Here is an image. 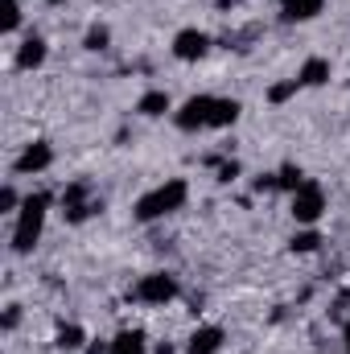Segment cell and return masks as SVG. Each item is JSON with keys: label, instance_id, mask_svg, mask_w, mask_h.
Returning <instances> with one entry per match:
<instances>
[{"label": "cell", "instance_id": "obj_1", "mask_svg": "<svg viewBox=\"0 0 350 354\" xmlns=\"http://www.w3.org/2000/svg\"><path fill=\"white\" fill-rule=\"evenodd\" d=\"M46 210H50V194H29V198L21 202V214H17V227H12V252H17V256L33 252V243L42 239Z\"/></svg>", "mask_w": 350, "mask_h": 354}, {"label": "cell", "instance_id": "obj_2", "mask_svg": "<svg viewBox=\"0 0 350 354\" xmlns=\"http://www.w3.org/2000/svg\"><path fill=\"white\" fill-rule=\"evenodd\" d=\"M185 198H190V185L174 177V181H165V185H157V189H149L140 202H136V223H153V218H161V214H174L185 206Z\"/></svg>", "mask_w": 350, "mask_h": 354}, {"label": "cell", "instance_id": "obj_3", "mask_svg": "<svg viewBox=\"0 0 350 354\" xmlns=\"http://www.w3.org/2000/svg\"><path fill=\"white\" fill-rule=\"evenodd\" d=\"M322 210H326V189H322L317 181H305V185L293 194V206H288V214H293L297 223L313 227V223L322 218Z\"/></svg>", "mask_w": 350, "mask_h": 354}, {"label": "cell", "instance_id": "obj_4", "mask_svg": "<svg viewBox=\"0 0 350 354\" xmlns=\"http://www.w3.org/2000/svg\"><path fill=\"white\" fill-rule=\"evenodd\" d=\"M95 210H103V202H91V185L87 181L66 185V194H62V214H66V223H83V218L95 214Z\"/></svg>", "mask_w": 350, "mask_h": 354}, {"label": "cell", "instance_id": "obj_5", "mask_svg": "<svg viewBox=\"0 0 350 354\" xmlns=\"http://www.w3.org/2000/svg\"><path fill=\"white\" fill-rule=\"evenodd\" d=\"M174 297H177V280L169 272L140 276V284H136V301H145V305H165V301H174Z\"/></svg>", "mask_w": 350, "mask_h": 354}, {"label": "cell", "instance_id": "obj_6", "mask_svg": "<svg viewBox=\"0 0 350 354\" xmlns=\"http://www.w3.org/2000/svg\"><path fill=\"white\" fill-rule=\"evenodd\" d=\"M210 111H214V99L210 95H194V99L181 103V111L174 120L181 132H198V128H210Z\"/></svg>", "mask_w": 350, "mask_h": 354}, {"label": "cell", "instance_id": "obj_7", "mask_svg": "<svg viewBox=\"0 0 350 354\" xmlns=\"http://www.w3.org/2000/svg\"><path fill=\"white\" fill-rule=\"evenodd\" d=\"M206 50H210V37L202 29H181L174 37V54L181 62H198V58H206Z\"/></svg>", "mask_w": 350, "mask_h": 354}, {"label": "cell", "instance_id": "obj_8", "mask_svg": "<svg viewBox=\"0 0 350 354\" xmlns=\"http://www.w3.org/2000/svg\"><path fill=\"white\" fill-rule=\"evenodd\" d=\"M50 165H54V149H50L46 140H33V145L17 157L12 169H17V174H42V169H50Z\"/></svg>", "mask_w": 350, "mask_h": 354}, {"label": "cell", "instance_id": "obj_9", "mask_svg": "<svg viewBox=\"0 0 350 354\" xmlns=\"http://www.w3.org/2000/svg\"><path fill=\"white\" fill-rule=\"evenodd\" d=\"M219 346H223V330H219V326H198V330L190 334L185 354H214Z\"/></svg>", "mask_w": 350, "mask_h": 354}, {"label": "cell", "instance_id": "obj_10", "mask_svg": "<svg viewBox=\"0 0 350 354\" xmlns=\"http://www.w3.org/2000/svg\"><path fill=\"white\" fill-rule=\"evenodd\" d=\"M46 62V41L42 37H25V46L17 50V66L21 71H37Z\"/></svg>", "mask_w": 350, "mask_h": 354}, {"label": "cell", "instance_id": "obj_11", "mask_svg": "<svg viewBox=\"0 0 350 354\" xmlns=\"http://www.w3.org/2000/svg\"><path fill=\"white\" fill-rule=\"evenodd\" d=\"M322 4L326 0H280V17L284 21H313Z\"/></svg>", "mask_w": 350, "mask_h": 354}, {"label": "cell", "instance_id": "obj_12", "mask_svg": "<svg viewBox=\"0 0 350 354\" xmlns=\"http://www.w3.org/2000/svg\"><path fill=\"white\" fill-rule=\"evenodd\" d=\"M326 79H330V62H326V58H309V62L301 66V75H297L301 87H322Z\"/></svg>", "mask_w": 350, "mask_h": 354}, {"label": "cell", "instance_id": "obj_13", "mask_svg": "<svg viewBox=\"0 0 350 354\" xmlns=\"http://www.w3.org/2000/svg\"><path fill=\"white\" fill-rule=\"evenodd\" d=\"M239 99H214V111H210V128H231L239 120Z\"/></svg>", "mask_w": 350, "mask_h": 354}, {"label": "cell", "instance_id": "obj_14", "mask_svg": "<svg viewBox=\"0 0 350 354\" xmlns=\"http://www.w3.org/2000/svg\"><path fill=\"white\" fill-rule=\"evenodd\" d=\"M111 354H145V334H140V330H124V334H116Z\"/></svg>", "mask_w": 350, "mask_h": 354}, {"label": "cell", "instance_id": "obj_15", "mask_svg": "<svg viewBox=\"0 0 350 354\" xmlns=\"http://www.w3.org/2000/svg\"><path fill=\"white\" fill-rule=\"evenodd\" d=\"M136 111H140V115H165V111H169V95H165V91H149V95H140Z\"/></svg>", "mask_w": 350, "mask_h": 354}, {"label": "cell", "instance_id": "obj_16", "mask_svg": "<svg viewBox=\"0 0 350 354\" xmlns=\"http://www.w3.org/2000/svg\"><path fill=\"white\" fill-rule=\"evenodd\" d=\"M305 181H309V177L301 174L297 165H284V169L276 174V189H288V194H297V189H301Z\"/></svg>", "mask_w": 350, "mask_h": 354}, {"label": "cell", "instance_id": "obj_17", "mask_svg": "<svg viewBox=\"0 0 350 354\" xmlns=\"http://www.w3.org/2000/svg\"><path fill=\"white\" fill-rule=\"evenodd\" d=\"M288 248L301 252V256H305V252H317V248H322V235H317V231H297V235L288 239Z\"/></svg>", "mask_w": 350, "mask_h": 354}, {"label": "cell", "instance_id": "obj_18", "mask_svg": "<svg viewBox=\"0 0 350 354\" xmlns=\"http://www.w3.org/2000/svg\"><path fill=\"white\" fill-rule=\"evenodd\" d=\"M83 342H87L83 326H62V330H58V346H62V351H79Z\"/></svg>", "mask_w": 350, "mask_h": 354}, {"label": "cell", "instance_id": "obj_19", "mask_svg": "<svg viewBox=\"0 0 350 354\" xmlns=\"http://www.w3.org/2000/svg\"><path fill=\"white\" fill-rule=\"evenodd\" d=\"M17 25H21V4L17 0H0V29L12 33Z\"/></svg>", "mask_w": 350, "mask_h": 354}, {"label": "cell", "instance_id": "obj_20", "mask_svg": "<svg viewBox=\"0 0 350 354\" xmlns=\"http://www.w3.org/2000/svg\"><path fill=\"white\" fill-rule=\"evenodd\" d=\"M107 41H111V33H107V25H91V29H87V41H83V46L99 54V50H107Z\"/></svg>", "mask_w": 350, "mask_h": 354}, {"label": "cell", "instance_id": "obj_21", "mask_svg": "<svg viewBox=\"0 0 350 354\" xmlns=\"http://www.w3.org/2000/svg\"><path fill=\"white\" fill-rule=\"evenodd\" d=\"M297 79H288V83H276V87H268V103H284V99H293L297 95Z\"/></svg>", "mask_w": 350, "mask_h": 354}, {"label": "cell", "instance_id": "obj_22", "mask_svg": "<svg viewBox=\"0 0 350 354\" xmlns=\"http://www.w3.org/2000/svg\"><path fill=\"white\" fill-rule=\"evenodd\" d=\"M239 177V161H223L219 165V181H235Z\"/></svg>", "mask_w": 350, "mask_h": 354}, {"label": "cell", "instance_id": "obj_23", "mask_svg": "<svg viewBox=\"0 0 350 354\" xmlns=\"http://www.w3.org/2000/svg\"><path fill=\"white\" fill-rule=\"evenodd\" d=\"M12 206H17V189L4 185V189H0V210H12Z\"/></svg>", "mask_w": 350, "mask_h": 354}, {"label": "cell", "instance_id": "obj_24", "mask_svg": "<svg viewBox=\"0 0 350 354\" xmlns=\"http://www.w3.org/2000/svg\"><path fill=\"white\" fill-rule=\"evenodd\" d=\"M21 326V305H8V313H4V330H17Z\"/></svg>", "mask_w": 350, "mask_h": 354}, {"label": "cell", "instance_id": "obj_25", "mask_svg": "<svg viewBox=\"0 0 350 354\" xmlns=\"http://www.w3.org/2000/svg\"><path fill=\"white\" fill-rule=\"evenodd\" d=\"M256 189H276V174H264V177H256Z\"/></svg>", "mask_w": 350, "mask_h": 354}, {"label": "cell", "instance_id": "obj_26", "mask_svg": "<svg viewBox=\"0 0 350 354\" xmlns=\"http://www.w3.org/2000/svg\"><path fill=\"white\" fill-rule=\"evenodd\" d=\"M87 354H111V342H107V346H103V342H91Z\"/></svg>", "mask_w": 350, "mask_h": 354}, {"label": "cell", "instance_id": "obj_27", "mask_svg": "<svg viewBox=\"0 0 350 354\" xmlns=\"http://www.w3.org/2000/svg\"><path fill=\"white\" fill-rule=\"evenodd\" d=\"M342 338H347V354H350V317H347V326H342Z\"/></svg>", "mask_w": 350, "mask_h": 354}, {"label": "cell", "instance_id": "obj_28", "mask_svg": "<svg viewBox=\"0 0 350 354\" xmlns=\"http://www.w3.org/2000/svg\"><path fill=\"white\" fill-rule=\"evenodd\" d=\"M153 354H174V346H169V342H161V346H157Z\"/></svg>", "mask_w": 350, "mask_h": 354}, {"label": "cell", "instance_id": "obj_29", "mask_svg": "<svg viewBox=\"0 0 350 354\" xmlns=\"http://www.w3.org/2000/svg\"><path fill=\"white\" fill-rule=\"evenodd\" d=\"M50 4H66V0H50Z\"/></svg>", "mask_w": 350, "mask_h": 354}]
</instances>
